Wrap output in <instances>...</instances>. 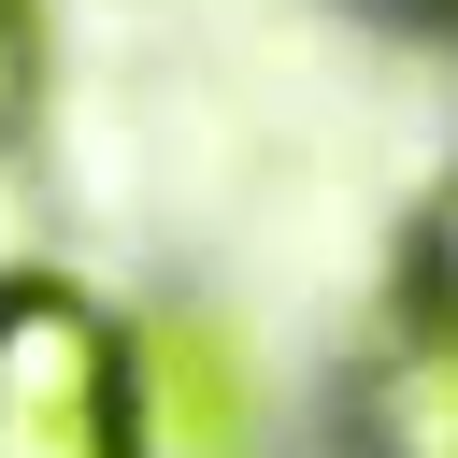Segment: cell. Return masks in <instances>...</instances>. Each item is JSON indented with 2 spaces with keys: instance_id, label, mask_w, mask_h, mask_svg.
Returning a JSON list of instances; mask_svg holds the SVG:
<instances>
[{
  "instance_id": "obj_1",
  "label": "cell",
  "mask_w": 458,
  "mask_h": 458,
  "mask_svg": "<svg viewBox=\"0 0 458 458\" xmlns=\"http://www.w3.org/2000/svg\"><path fill=\"white\" fill-rule=\"evenodd\" d=\"M0 458H143L129 329L57 272H0Z\"/></svg>"
},
{
  "instance_id": "obj_2",
  "label": "cell",
  "mask_w": 458,
  "mask_h": 458,
  "mask_svg": "<svg viewBox=\"0 0 458 458\" xmlns=\"http://www.w3.org/2000/svg\"><path fill=\"white\" fill-rule=\"evenodd\" d=\"M258 429H272V401H258V358L229 315L172 301L129 329V444L143 458H258Z\"/></svg>"
},
{
  "instance_id": "obj_3",
  "label": "cell",
  "mask_w": 458,
  "mask_h": 458,
  "mask_svg": "<svg viewBox=\"0 0 458 458\" xmlns=\"http://www.w3.org/2000/svg\"><path fill=\"white\" fill-rule=\"evenodd\" d=\"M358 458H458V315H401L358 372Z\"/></svg>"
},
{
  "instance_id": "obj_4",
  "label": "cell",
  "mask_w": 458,
  "mask_h": 458,
  "mask_svg": "<svg viewBox=\"0 0 458 458\" xmlns=\"http://www.w3.org/2000/svg\"><path fill=\"white\" fill-rule=\"evenodd\" d=\"M415 272H429V315H458V172L429 186V229H415Z\"/></svg>"
},
{
  "instance_id": "obj_5",
  "label": "cell",
  "mask_w": 458,
  "mask_h": 458,
  "mask_svg": "<svg viewBox=\"0 0 458 458\" xmlns=\"http://www.w3.org/2000/svg\"><path fill=\"white\" fill-rule=\"evenodd\" d=\"M29 86H43V57H29V0H0V143L29 129Z\"/></svg>"
}]
</instances>
